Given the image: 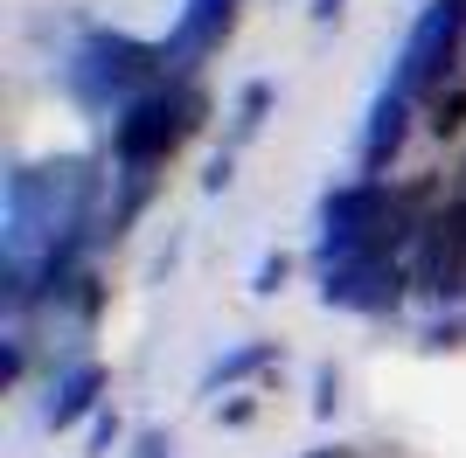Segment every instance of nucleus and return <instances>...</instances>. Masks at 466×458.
Masks as SVG:
<instances>
[{
	"label": "nucleus",
	"instance_id": "nucleus-1",
	"mask_svg": "<svg viewBox=\"0 0 466 458\" xmlns=\"http://www.w3.org/2000/svg\"><path fill=\"white\" fill-rule=\"evenodd\" d=\"M77 209H84V181H77V167H35V174H15V188H7L15 264L28 257V236H49V244H56L63 229H77Z\"/></svg>",
	"mask_w": 466,
	"mask_h": 458
},
{
	"label": "nucleus",
	"instance_id": "nucleus-2",
	"mask_svg": "<svg viewBox=\"0 0 466 458\" xmlns=\"http://www.w3.org/2000/svg\"><path fill=\"white\" fill-rule=\"evenodd\" d=\"M188 112L195 97L188 91H147L126 105V118H118V167L126 174H147L154 160H167V146H175L181 133H188Z\"/></svg>",
	"mask_w": 466,
	"mask_h": 458
},
{
	"label": "nucleus",
	"instance_id": "nucleus-3",
	"mask_svg": "<svg viewBox=\"0 0 466 458\" xmlns=\"http://www.w3.org/2000/svg\"><path fill=\"white\" fill-rule=\"evenodd\" d=\"M91 389H97V375H91V368H77V375H70V382L56 389L63 403H49V417H56V423H70V417L84 410V403H91Z\"/></svg>",
	"mask_w": 466,
	"mask_h": 458
}]
</instances>
